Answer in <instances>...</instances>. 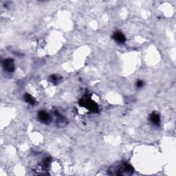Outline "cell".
Returning a JSON list of instances; mask_svg holds the SVG:
<instances>
[{
    "mask_svg": "<svg viewBox=\"0 0 176 176\" xmlns=\"http://www.w3.org/2000/svg\"><path fill=\"white\" fill-rule=\"evenodd\" d=\"M149 120L153 125L159 126L160 125V115L156 112H153L150 114Z\"/></svg>",
    "mask_w": 176,
    "mask_h": 176,
    "instance_id": "8992f818",
    "label": "cell"
},
{
    "mask_svg": "<svg viewBox=\"0 0 176 176\" xmlns=\"http://www.w3.org/2000/svg\"><path fill=\"white\" fill-rule=\"evenodd\" d=\"M24 99L26 103L31 105H34L35 104V102H36L35 99H34L31 94H28V93L25 94L24 95Z\"/></svg>",
    "mask_w": 176,
    "mask_h": 176,
    "instance_id": "ba28073f",
    "label": "cell"
},
{
    "mask_svg": "<svg viewBox=\"0 0 176 176\" xmlns=\"http://www.w3.org/2000/svg\"><path fill=\"white\" fill-rule=\"evenodd\" d=\"M2 66L5 71L8 72H13L14 71V64L13 59H6L2 62Z\"/></svg>",
    "mask_w": 176,
    "mask_h": 176,
    "instance_id": "3957f363",
    "label": "cell"
},
{
    "mask_svg": "<svg viewBox=\"0 0 176 176\" xmlns=\"http://www.w3.org/2000/svg\"><path fill=\"white\" fill-rule=\"evenodd\" d=\"M38 120L43 124H49L51 122V117L46 111H40L38 113Z\"/></svg>",
    "mask_w": 176,
    "mask_h": 176,
    "instance_id": "277c9868",
    "label": "cell"
},
{
    "mask_svg": "<svg viewBox=\"0 0 176 176\" xmlns=\"http://www.w3.org/2000/svg\"><path fill=\"white\" fill-rule=\"evenodd\" d=\"M136 87L138 88H143V85H144V82L143 81H141V80H139V81H138L136 82Z\"/></svg>",
    "mask_w": 176,
    "mask_h": 176,
    "instance_id": "30bf717a",
    "label": "cell"
},
{
    "mask_svg": "<svg viewBox=\"0 0 176 176\" xmlns=\"http://www.w3.org/2000/svg\"><path fill=\"white\" fill-rule=\"evenodd\" d=\"M112 39L118 43H123L125 42L126 37L121 31H116L112 35Z\"/></svg>",
    "mask_w": 176,
    "mask_h": 176,
    "instance_id": "5b68a950",
    "label": "cell"
},
{
    "mask_svg": "<svg viewBox=\"0 0 176 176\" xmlns=\"http://www.w3.org/2000/svg\"><path fill=\"white\" fill-rule=\"evenodd\" d=\"M50 81L52 82V83H54V84H57L58 83H59L60 81H61V77H58L57 75H52L50 77Z\"/></svg>",
    "mask_w": 176,
    "mask_h": 176,
    "instance_id": "9c48e42d",
    "label": "cell"
},
{
    "mask_svg": "<svg viewBox=\"0 0 176 176\" xmlns=\"http://www.w3.org/2000/svg\"><path fill=\"white\" fill-rule=\"evenodd\" d=\"M56 116H57V125L59 127H63L65 126L67 123V120L66 118L62 116L61 114H60L59 113L56 114Z\"/></svg>",
    "mask_w": 176,
    "mask_h": 176,
    "instance_id": "52a82bcc",
    "label": "cell"
},
{
    "mask_svg": "<svg viewBox=\"0 0 176 176\" xmlns=\"http://www.w3.org/2000/svg\"><path fill=\"white\" fill-rule=\"evenodd\" d=\"M80 105L85 107L89 111H91L94 113H96L99 111V106L94 101L88 97H84L80 100Z\"/></svg>",
    "mask_w": 176,
    "mask_h": 176,
    "instance_id": "7a4b0ae2",
    "label": "cell"
},
{
    "mask_svg": "<svg viewBox=\"0 0 176 176\" xmlns=\"http://www.w3.org/2000/svg\"><path fill=\"white\" fill-rule=\"evenodd\" d=\"M133 168L126 162H122L111 167L107 171L108 174L111 175H131L133 173Z\"/></svg>",
    "mask_w": 176,
    "mask_h": 176,
    "instance_id": "6da1fadb",
    "label": "cell"
}]
</instances>
